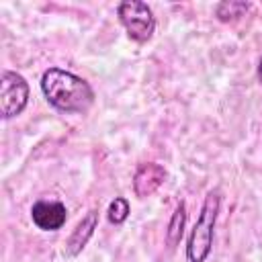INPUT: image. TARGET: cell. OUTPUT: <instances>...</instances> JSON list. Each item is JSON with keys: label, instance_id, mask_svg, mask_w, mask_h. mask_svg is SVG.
<instances>
[{"label": "cell", "instance_id": "6da1fadb", "mask_svg": "<svg viewBox=\"0 0 262 262\" xmlns=\"http://www.w3.org/2000/svg\"><path fill=\"white\" fill-rule=\"evenodd\" d=\"M41 92L61 113H86L94 102L92 86L63 68H47L41 76Z\"/></svg>", "mask_w": 262, "mask_h": 262}, {"label": "cell", "instance_id": "7a4b0ae2", "mask_svg": "<svg viewBox=\"0 0 262 262\" xmlns=\"http://www.w3.org/2000/svg\"><path fill=\"white\" fill-rule=\"evenodd\" d=\"M219 207H221V190L213 188L207 192L199 217L194 221V227L190 231L188 237V246H186V258L188 262H205L207 256L211 254L213 248V233H215V221L219 215Z\"/></svg>", "mask_w": 262, "mask_h": 262}, {"label": "cell", "instance_id": "3957f363", "mask_svg": "<svg viewBox=\"0 0 262 262\" xmlns=\"http://www.w3.org/2000/svg\"><path fill=\"white\" fill-rule=\"evenodd\" d=\"M117 14L121 25L125 27L127 35L137 41V43H145L151 39L154 31H156V18L151 8L141 2V0H125L117 6Z\"/></svg>", "mask_w": 262, "mask_h": 262}, {"label": "cell", "instance_id": "277c9868", "mask_svg": "<svg viewBox=\"0 0 262 262\" xmlns=\"http://www.w3.org/2000/svg\"><path fill=\"white\" fill-rule=\"evenodd\" d=\"M29 102V84L27 80L12 72L4 70L0 80V113L2 119H12L25 111Z\"/></svg>", "mask_w": 262, "mask_h": 262}, {"label": "cell", "instance_id": "5b68a950", "mask_svg": "<svg viewBox=\"0 0 262 262\" xmlns=\"http://www.w3.org/2000/svg\"><path fill=\"white\" fill-rule=\"evenodd\" d=\"M31 219L41 231H57L68 221V209L59 201H37L31 207Z\"/></svg>", "mask_w": 262, "mask_h": 262}, {"label": "cell", "instance_id": "8992f818", "mask_svg": "<svg viewBox=\"0 0 262 262\" xmlns=\"http://www.w3.org/2000/svg\"><path fill=\"white\" fill-rule=\"evenodd\" d=\"M96 225H98V211H96V209H90V211L78 221V225L74 227V231L70 233V237L66 239L63 254H66L68 258H76V256L86 248V244L90 242V237H92Z\"/></svg>", "mask_w": 262, "mask_h": 262}, {"label": "cell", "instance_id": "52a82bcc", "mask_svg": "<svg viewBox=\"0 0 262 262\" xmlns=\"http://www.w3.org/2000/svg\"><path fill=\"white\" fill-rule=\"evenodd\" d=\"M166 180V170L164 166L156 164V162H145L141 164L137 170H135V176H133V190L137 196H149L154 194L162 182Z\"/></svg>", "mask_w": 262, "mask_h": 262}, {"label": "cell", "instance_id": "ba28073f", "mask_svg": "<svg viewBox=\"0 0 262 262\" xmlns=\"http://www.w3.org/2000/svg\"><path fill=\"white\" fill-rule=\"evenodd\" d=\"M184 223H186V205L180 201V203L176 205V209H174V213H172V217H170L168 229H166V244H168L170 248H174V246L180 242V237H182V233H184Z\"/></svg>", "mask_w": 262, "mask_h": 262}, {"label": "cell", "instance_id": "9c48e42d", "mask_svg": "<svg viewBox=\"0 0 262 262\" xmlns=\"http://www.w3.org/2000/svg\"><path fill=\"white\" fill-rule=\"evenodd\" d=\"M248 8H250V2H233V0H229V2H219L215 6V14H217V18L221 23H233L239 16H244V12Z\"/></svg>", "mask_w": 262, "mask_h": 262}, {"label": "cell", "instance_id": "30bf717a", "mask_svg": "<svg viewBox=\"0 0 262 262\" xmlns=\"http://www.w3.org/2000/svg\"><path fill=\"white\" fill-rule=\"evenodd\" d=\"M106 217L111 223L115 225H121L127 221L129 217V201L123 199V196H115V201L108 205V211H106Z\"/></svg>", "mask_w": 262, "mask_h": 262}, {"label": "cell", "instance_id": "8fae6325", "mask_svg": "<svg viewBox=\"0 0 262 262\" xmlns=\"http://www.w3.org/2000/svg\"><path fill=\"white\" fill-rule=\"evenodd\" d=\"M258 80H260V84H262V59H260V63H258Z\"/></svg>", "mask_w": 262, "mask_h": 262}]
</instances>
